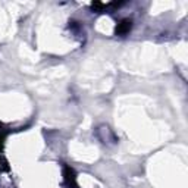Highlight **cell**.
I'll list each match as a JSON object with an SVG mask.
<instances>
[{
    "instance_id": "6da1fadb",
    "label": "cell",
    "mask_w": 188,
    "mask_h": 188,
    "mask_svg": "<svg viewBox=\"0 0 188 188\" xmlns=\"http://www.w3.org/2000/svg\"><path fill=\"white\" fill-rule=\"evenodd\" d=\"M129 28H131V22L129 21H124L122 25H121V28L118 30V33H127Z\"/></svg>"
}]
</instances>
